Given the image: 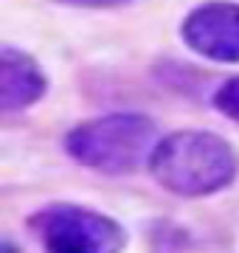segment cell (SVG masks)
<instances>
[{"instance_id":"obj_1","label":"cell","mask_w":239,"mask_h":253,"mask_svg":"<svg viewBox=\"0 0 239 253\" xmlns=\"http://www.w3.org/2000/svg\"><path fill=\"white\" fill-rule=\"evenodd\" d=\"M237 152L225 138L186 129L158 144L149 169L155 180L180 197H205L237 177Z\"/></svg>"},{"instance_id":"obj_2","label":"cell","mask_w":239,"mask_h":253,"mask_svg":"<svg viewBox=\"0 0 239 253\" xmlns=\"http://www.w3.org/2000/svg\"><path fill=\"white\" fill-rule=\"evenodd\" d=\"M158 144L160 141L155 124L135 113H116L84 121L65 138V149L71 158L104 174L135 172L141 163L152 161Z\"/></svg>"},{"instance_id":"obj_3","label":"cell","mask_w":239,"mask_h":253,"mask_svg":"<svg viewBox=\"0 0 239 253\" xmlns=\"http://www.w3.org/2000/svg\"><path fill=\"white\" fill-rule=\"evenodd\" d=\"M45 253H119L124 231L104 214L76 206H54L34 217Z\"/></svg>"},{"instance_id":"obj_4","label":"cell","mask_w":239,"mask_h":253,"mask_svg":"<svg viewBox=\"0 0 239 253\" xmlns=\"http://www.w3.org/2000/svg\"><path fill=\"white\" fill-rule=\"evenodd\" d=\"M183 40L214 62H239V3H205L183 20Z\"/></svg>"},{"instance_id":"obj_5","label":"cell","mask_w":239,"mask_h":253,"mask_svg":"<svg viewBox=\"0 0 239 253\" xmlns=\"http://www.w3.org/2000/svg\"><path fill=\"white\" fill-rule=\"evenodd\" d=\"M45 76L31 56L14 48H3L0 54V107L6 113L26 110L45 93Z\"/></svg>"},{"instance_id":"obj_6","label":"cell","mask_w":239,"mask_h":253,"mask_svg":"<svg viewBox=\"0 0 239 253\" xmlns=\"http://www.w3.org/2000/svg\"><path fill=\"white\" fill-rule=\"evenodd\" d=\"M214 104H217V110H220L222 116L239 121V76L237 79H231V82H225L220 90H217Z\"/></svg>"},{"instance_id":"obj_7","label":"cell","mask_w":239,"mask_h":253,"mask_svg":"<svg viewBox=\"0 0 239 253\" xmlns=\"http://www.w3.org/2000/svg\"><path fill=\"white\" fill-rule=\"evenodd\" d=\"M56 3H68V6H87V9H110V6H124L129 0H56Z\"/></svg>"}]
</instances>
